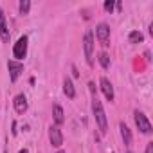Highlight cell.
<instances>
[{
	"label": "cell",
	"instance_id": "cell-1",
	"mask_svg": "<svg viewBox=\"0 0 153 153\" xmlns=\"http://www.w3.org/2000/svg\"><path fill=\"white\" fill-rule=\"evenodd\" d=\"M92 114L96 117V123L99 126V131L101 135H106L108 131V123H106V115H105V108L101 105V101L97 97H92Z\"/></svg>",
	"mask_w": 153,
	"mask_h": 153
},
{
	"label": "cell",
	"instance_id": "cell-2",
	"mask_svg": "<svg viewBox=\"0 0 153 153\" xmlns=\"http://www.w3.org/2000/svg\"><path fill=\"white\" fill-rule=\"evenodd\" d=\"M83 49H85L87 63L92 67V63H94V59H92V54H94V34H92V31H87V33H85V38H83Z\"/></svg>",
	"mask_w": 153,
	"mask_h": 153
},
{
	"label": "cell",
	"instance_id": "cell-3",
	"mask_svg": "<svg viewBox=\"0 0 153 153\" xmlns=\"http://www.w3.org/2000/svg\"><path fill=\"white\" fill-rule=\"evenodd\" d=\"M27 43H29V38H27V36H20L18 42L15 43V47H13V56H15L16 61H20V59H24V58L27 56Z\"/></svg>",
	"mask_w": 153,
	"mask_h": 153
},
{
	"label": "cell",
	"instance_id": "cell-4",
	"mask_svg": "<svg viewBox=\"0 0 153 153\" xmlns=\"http://www.w3.org/2000/svg\"><path fill=\"white\" fill-rule=\"evenodd\" d=\"M133 119H135V124H137V128H139V131L140 133H151V123L148 121V117L142 114V112H139V110H135L133 112Z\"/></svg>",
	"mask_w": 153,
	"mask_h": 153
},
{
	"label": "cell",
	"instance_id": "cell-5",
	"mask_svg": "<svg viewBox=\"0 0 153 153\" xmlns=\"http://www.w3.org/2000/svg\"><path fill=\"white\" fill-rule=\"evenodd\" d=\"M7 68H9V79L15 83L20 78V74L24 72V63H20L16 59H9L7 61Z\"/></svg>",
	"mask_w": 153,
	"mask_h": 153
},
{
	"label": "cell",
	"instance_id": "cell-6",
	"mask_svg": "<svg viewBox=\"0 0 153 153\" xmlns=\"http://www.w3.org/2000/svg\"><path fill=\"white\" fill-rule=\"evenodd\" d=\"M96 36H97V40L101 42L103 47H108L110 45V27L106 24H99L96 27Z\"/></svg>",
	"mask_w": 153,
	"mask_h": 153
},
{
	"label": "cell",
	"instance_id": "cell-7",
	"mask_svg": "<svg viewBox=\"0 0 153 153\" xmlns=\"http://www.w3.org/2000/svg\"><path fill=\"white\" fill-rule=\"evenodd\" d=\"M49 140L54 148H61L63 146V133L59 130V126H51L49 128Z\"/></svg>",
	"mask_w": 153,
	"mask_h": 153
},
{
	"label": "cell",
	"instance_id": "cell-8",
	"mask_svg": "<svg viewBox=\"0 0 153 153\" xmlns=\"http://www.w3.org/2000/svg\"><path fill=\"white\" fill-rule=\"evenodd\" d=\"M99 85H101V90H103L105 97H106L108 101H114V99H115V94H114V87H112L110 79H108V78H101V79H99Z\"/></svg>",
	"mask_w": 153,
	"mask_h": 153
},
{
	"label": "cell",
	"instance_id": "cell-9",
	"mask_svg": "<svg viewBox=\"0 0 153 153\" xmlns=\"http://www.w3.org/2000/svg\"><path fill=\"white\" fill-rule=\"evenodd\" d=\"M13 106H15L16 114H25V112H27V97H25L24 94L15 96V99H13Z\"/></svg>",
	"mask_w": 153,
	"mask_h": 153
},
{
	"label": "cell",
	"instance_id": "cell-10",
	"mask_svg": "<svg viewBox=\"0 0 153 153\" xmlns=\"http://www.w3.org/2000/svg\"><path fill=\"white\" fill-rule=\"evenodd\" d=\"M0 38H2V42H4V43H9V38H11L9 29H7V24H6V16H4L2 7H0Z\"/></svg>",
	"mask_w": 153,
	"mask_h": 153
},
{
	"label": "cell",
	"instance_id": "cell-11",
	"mask_svg": "<svg viewBox=\"0 0 153 153\" xmlns=\"http://www.w3.org/2000/svg\"><path fill=\"white\" fill-rule=\"evenodd\" d=\"M63 92H65V96L68 99H74L76 97V88H74V83H72L70 78H65L63 79Z\"/></svg>",
	"mask_w": 153,
	"mask_h": 153
},
{
	"label": "cell",
	"instance_id": "cell-12",
	"mask_svg": "<svg viewBox=\"0 0 153 153\" xmlns=\"http://www.w3.org/2000/svg\"><path fill=\"white\" fill-rule=\"evenodd\" d=\"M52 117H54L56 126L63 124V121H65V114H63V108H61L59 105H54V106H52Z\"/></svg>",
	"mask_w": 153,
	"mask_h": 153
},
{
	"label": "cell",
	"instance_id": "cell-13",
	"mask_svg": "<svg viewBox=\"0 0 153 153\" xmlns=\"http://www.w3.org/2000/svg\"><path fill=\"white\" fill-rule=\"evenodd\" d=\"M119 130H121V137H123L124 144H126V146H130V144H131V130H130L124 123H121V124H119Z\"/></svg>",
	"mask_w": 153,
	"mask_h": 153
},
{
	"label": "cell",
	"instance_id": "cell-14",
	"mask_svg": "<svg viewBox=\"0 0 153 153\" xmlns=\"http://www.w3.org/2000/svg\"><path fill=\"white\" fill-rule=\"evenodd\" d=\"M128 38H130V43H140V42L144 40V36H142L140 31H131Z\"/></svg>",
	"mask_w": 153,
	"mask_h": 153
},
{
	"label": "cell",
	"instance_id": "cell-15",
	"mask_svg": "<svg viewBox=\"0 0 153 153\" xmlns=\"http://www.w3.org/2000/svg\"><path fill=\"white\" fill-rule=\"evenodd\" d=\"M29 9H31V2H29V0H22V2L18 4L20 15H29Z\"/></svg>",
	"mask_w": 153,
	"mask_h": 153
},
{
	"label": "cell",
	"instance_id": "cell-16",
	"mask_svg": "<svg viewBox=\"0 0 153 153\" xmlns=\"http://www.w3.org/2000/svg\"><path fill=\"white\" fill-rule=\"evenodd\" d=\"M99 63H101L103 68H110V56L106 52H101L99 54Z\"/></svg>",
	"mask_w": 153,
	"mask_h": 153
},
{
	"label": "cell",
	"instance_id": "cell-17",
	"mask_svg": "<svg viewBox=\"0 0 153 153\" xmlns=\"http://www.w3.org/2000/svg\"><path fill=\"white\" fill-rule=\"evenodd\" d=\"M114 7H115V2H114V0H106V2H105V11H106V13L112 15Z\"/></svg>",
	"mask_w": 153,
	"mask_h": 153
},
{
	"label": "cell",
	"instance_id": "cell-18",
	"mask_svg": "<svg viewBox=\"0 0 153 153\" xmlns=\"http://www.w3.org/2000/svg\"><path fill=\"white\" fill-rule=\"evenodd\" d=\"M144 153H153V142H148V146H146V151Z\"/></svg>",
	"mask_w": 153,
	"mask_h": 153
},
{
	"label": "cell",
	"instance_id": "cell-19",
	"mask_svg": "<svg viewBox=\"0 0 153 153\" xmlns=\"http://www.w3.org/2000/svg\"><path fill=\"white\" fill-rule=\"evenodd\" d=\"M72 74H74V78H78V76H79V72H78V68H76L74 65H72Z\"/></svg>",
	"mask_w": 153,
	"mask_h": 153
},
{
	"label": "cell",
	"instance_id": "cell-20",
	"mask_svg": "<svg viewBox=\"0 0 153 153\" xmlns=\"http://www.w3.org/2000/svg\"><path fill=\"white\" fill-rule=\"evenodd\" d=\"M18 153H29V151H27V149H25V148H24V149H20V151H18Z\"/></svg>",
	"mask_w": 153,
	"mask_h": 153
},
{
	"label": "cell",
	"instance_id": "cell-21",
	"mask_svg": "<svg viewBox=\"0 0 153 153\" xmlns=\"http://www.w3.org/2000/svg\"><path fill=\"white\" fill-rule=\"evenodd\" d=\"M56 153H65V151H61V149H59V151H56Z\"/></svg>",
	"mask_w": 153,
	"mask_h": 153
},
{
	"label": "cell",
	"instance_id": "cell-22",
	"mask_svg": "<svg viewBox=\"0 0 153 153\" xmlns=\"http://www.w3.org/2000/svg\"><path fill=\"white\" fill-rule=\"evenodd\" d=\"M128 153H133V151H128Z\"/></svg>",
	"mask_w": 153,
	"mask_h": 153
}]
</instances>
